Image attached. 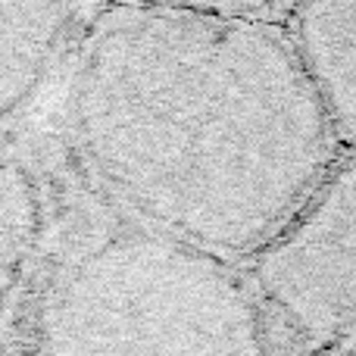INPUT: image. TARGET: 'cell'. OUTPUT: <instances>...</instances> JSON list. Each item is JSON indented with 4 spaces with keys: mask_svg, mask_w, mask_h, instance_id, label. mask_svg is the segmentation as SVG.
Returning a JSON list of instances; mask_svg holds the SVG:
<instances>
[{
    "mask_svg": "<svg viewBox=\"0 0 356 356\" xmlns=\"http://www.w3.org/2000/svg\"><path fill=\"white\" fill-rule=\"evenodd\" d=\"M297 56L341 150H356V3H294Z\"/></svg>",
    "mask_w": 356,
    "mask_h": 356,
    "instance_id": "obj_2",
    "label": "cell"
},
{
    "mask_svg": "<svg viewBox=\"0 0 356 356\" xmlns=\"http://www.w3.org/2000/svg\"><path fill=\"white\" fill-rule=\"evenodd\" d=\"M72 16L63 3H0V119L41 81Z\"/></svg>",
    "mask_w": 356,
    "mask_h": 356,
    "instance_id": "obj_4",
    "label": "cell"
},
{
    "mask_svg": "<svg viewBox=\"0 0 356 356\" xmlns=\"http://www.w3.org/2000/svg\"><path fill=\"white\" fill-rule=\"evenodd\" d=\"M253 100H191L184 106H169L172 125H166V169L175 175H238V166H247L241 150H250L253 135Z\"/></svg>",
    "mask_w": 356,
    "mask_h": 356,
    "instance_id": "obj_3",
    "label": "cell"
},
{
    "mask_svg": "<svg viewBox=\"0 0 356 356\" xmlns=\"http://www.w3.org/2000/svg\"><path fill=\"white\" fill-rule=\"evenodd\" d=\"M263 356H356V150L238 266Z\"/></svg>",
    "mask_w": 356,
    "mask_h": 356,
    "instance_id": "obj_1",
    "label": "cell"
},
{
    "mask_svg": "<svg viewBox=\"0 0 356 356\" xmlns=\"http://www.w3.org/2000/svg\"><path fill=\"white\" fill-rule=\"evenodd\" d=\"M16 184V172L0 169V294H3V284L13 278V269H16V247L22 238V225L29 228V219H25L29 197Z\"/></svg>",
    "mask_w": 356,
    "mask_h": 356,
    "instance_id": "obj_5",
    "label": "cell"
}]
</instances>
